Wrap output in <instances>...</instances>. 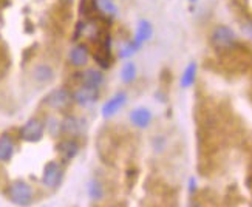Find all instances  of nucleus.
I'll return each instance as SVG.
<instances>
[{
    "label": "nucleus",
    "mask_w": 252,
    "mask_h": 207,
    "mask_svg": "<svg viewBox=\"0 0 252 207\" xmlns=\"http://www.w3.org/2000/svg\"><path fill=\"white\" fill-rule=\"evenodd\" d=\"M235 31L227 25H217L211 32V45L220 53H229L237 47Z\"/></svg>",
    "instance_id": "obj_1"
},
{
    "label": "nucleus",
    "mask_w": 252,
    "mask_h": 207,
    "mask_svg": "<svg viewBox=\"0 0 252 207\" xmlns=\"http://www.w3.org/2000/svg\"><path fill=\"white\" fill-rule=\"evenodd\" d=\"M6 195L11 203L20 207H28L32 203V200H34L32 187L24 179H14L11 182L6 189Z\"/></svg>",
    "instance_id": "obj_2"
},
{
    "label": "nucleus",
    "mask_w": 252,
    "mask_h": 207,
    "mask_svg": "<svg viewBox=\"0 0 252 207\" xmlns=\"http://www.w3.org/2000/svg\"><path fill=\"white\" fill-rule=\"evenodd\" d=\"M43 104H45L53 112H65L73 104V94L68 87H56L47 93L43 97Z\"/></svg>",
    "instance_id": "obj_3"
},
{
    "label": "nucleus",
    "mask_w": 252,
    "mask_h": 207,
    "mask_svg": "<svg viewBox=\"0 0 252 207\" xmlns=\"http://www.w3.org/2000/svg\"><path fill=\"white\" fill-rule=\"evenodd\" d=\"M92 59V48L87 42H74L67 53V60L76 70H82L89 65Z\"/></svg>",
    "instance_id": "obj_4"
},
{
    "label": "nucleus",
    "mask_w": 252,
    "mask_h": 207,
    "mask_svg": "<svg viewBox=\"0 0 252 207\" xmlns=\"http://www.w3.org/2000/svg\"><path fill=\"white\" fill-rule=\"evenodd\" d=\"M43 135H45V122L39 118H30L19 128V139H22L24 143H39V141H42Z\"/></svg>",
    "instance_id": "obj_5"
},
{
    "label": "nucleus",
    "mask_w": 252,
    "mask_h": 207,
    "mask_svg": "<svg viewBox=\"0 0 252 207\" xmlns=\"http://www.w3.org/2000/svg\"><path fill=\"white\" fill-rule=\"evenodd\" d=\"M85 128H87V121L81 116L65 115L61 119V136L79 139L85 133Z\"/></svg>",
    "instance_id": "obj_6"
},
{
    "label": "nucleus",
    "mask_w": 252,
    "mask_h": 207,
    "mask_svg": "<svg viewBox=\"0 0 252 207\" xmlns=\"http://www.w3.org/2000/svg\"><path fill=\"white\" fill-rule=\"evenodd\" d=\"M63 166L61 161H48L43 166L42 172V184L47 189H58L63 179Z\"/></svg>",
    "instance_id": "obj_7"
},
{
    "label": "nucleus",
    "mask_w": 252,
    "mask_h": 207,
    "mask_svg": "<svg viewBox=\"0 0 252 207\" xmlns=\"http://www.w3.org/2000/svg\"><path fill=\"white\" fill-rule=\"evenodd\" d=\"M56 151H58L62 164H68V162H71L76 156L79 155V151H81L79 139L62 136L56 144Z\"/></svg>",
    "instance_id": "obj_8"
},
{
    "label": "nucleus",
    "mask_w": 252,
    "mask_h": 207,
    "mask_svg": "<svg viewBox=\"0 0 252 207\" xmlns=\"http://www.w3.org/2000/svg\"><path fill=\"white\" fill-rule=\"evenodd\" d=\"M92 8L94 13V19L97 20L112 22L119 14L116 0H92Z\"/></svg>",
    "instance_id": "obj_9"
},
{
    "label": "nucleus",
    "mask_w": 252,
    "mask_h": 207,
    "mask_svg": "<svg viewBox=\"0 0 252 207\" xmlns=\"http://www.w3.org/2000/svg\"><path fill=\"white\" fill-rule=\"evenodd\" d=\"M127 101H128L127 91H124V90L116 91L113 96H110L102 104V107H101V115H102V118L104 119H112L113 116H116L124 108V105L127 104Z\"/></svg>",
    "instance_id": "obj_10"
},
{
    "label": "nucleus",
    "mask_w": 252,
    "mask_h": 207,
    "mask_svg": "<svg viewBox=\"0 0 252 207\" xmlns=\"http://www.w3.org/2000/svg\"><path fill=\"white\" fill-rule=\"evenodd\" d=\"M31 79L37 85H50L56 79V70L53 68V65L48 62H37L31 67Z\"/></svg>",
    "instance_id": "obj_11"
},
{
    "label": "nucleus",
    "mask_w": 252,
    "mask_h": 207,
    "mask_svg": "<svg viewBox=\"0 0 252 207\" xmlns=\"http://www.w3.org/2000/svg\"><path fill=\"white\" fill-rule=\"evenodd\" d=\"M71 94H73V102L76 105L87 108L97 102V99H99V96H101V90H94V89H90V87L79 85L78 89L71 90Z\"/></svg>",
    "instance_id": "obj_12"
},
{
    "label": "nucleus",
    "mask_w": 252,
    "mask_h": 207,
    "mask_svg": "<svg viewBox=\"0 0 252 207\" xmlns=\"http://www.w3.org/2000/svg\"><path fill=\"white\" fill-rule=\"evenodd\" d=\"M105 84L104 71L97 67H85L81 71V85L90 87L94 90H101Z\"/></svg>",
    "instance_id": "obj_13"
},
{
    "label": "nucleus",
    "mask_w": 252,
    "mask_h": 207,
    "mask_svg": "<svg viewBox=\"0 0 252 207\" xmlns=\"http://www.w3.org/2000/svg\"><path fill=\"white\" fill-rule=\"evenodd\" d=\"M128 119H130L131 125L142 130V128H147L152 124L153 113L149 110L147 107H136V108H133V110L130 112Z\"/></svg>",
    "instance_id": "obj_14"
},
{
    "label": "nucleus",
    "mask_w": 252,
    "mask_h": 207,
    "mask_svg": "<svg viewBox=\"0 0 252 207\" xmlns=\"http://www.w3.org/2000/svg\"><path fill=\"white\" fill-rule=\"evenodd\" d=\"M152 37H153V24H152V22L147 20V19L138 20L135 34H133V37H131V39H133L138 43V45L142 48V45L147 43Z\"/></svg>",
    "instance_id": "obj_15"
},
{
    "label": "nucleus",
    "mask_w": 252,
    "mask_h": 207,
    "mask_svg": "<svg viewBox=\"0 0 252 207\" xmlns=\"http://www.w3.org/2000/svg\"><path fill=\"white\" fill-rule=\"evenodd\" d=\"M16 153V143L14 138L9 133H2L0 135V162L5 164L13 159Z\"/></svg>",
    "instance_id": "obj_16"
},
{
    "label": "nucleus",
    "mask_w": 252,
    "mask_h": 207,
    "mask_svg": "<svg viewBox=\"0 0 252 207\" xmlns=\"http://www.w3.org/2000/svg\"><path fill=\"white\" fill-rule=\"evenodd\" d=\"M119 76H121V82L124 85H130L136 81V76H138V68H136V63L131 62V60H126L121 67V71H119Z\"/></svg>",
    "instance_id": "obj_17"
},
{
    "label": "nucleus",
    "mask_w": 252,
    "mask_h": 207,
    "mask_svg": "<svg viewBox=\"0 0 252 207\" xmlns=\"http://www.w3.org/2000/svg\"><path fill=\"white\" fill-rule=\"evenodd\" d=\"M141 50V47L133 40V39H127L123 42V45L119 47L118 50V59H123V60H130V58H133L135 54Z\"/></svg>",
    "instance_id": "obj_18"
},
{
    "label": "nucleus",
    "mask_w": 252,
    "mask_h": 207,
    "mask_svg": "<svg viewBox=\"0 0 252 207\" xmlns=\"http://www.w3.org/2000/svg\"><path fill=\"white\" fill-rule=\"evenodd\" d=\"M196 73H198V65H196V62L188 63V67L184 68L181 74V81H180L181 89H190L196 81Z\"/></svg>",
    "instance_id": "obj_19"
},
{
    "label": "nucleus",
    "mask_w": 252,
    "mask_h": 207,
    "mask_svg": "<svg viewBox=\"0 0 252 207\" xmlns=\"http://www.w3.org/2000/svg\"><path fill=\"white\" fill-rule=\"evenodd\" d=\"M89 195L93 201H99L104 198L105 195V189H104V184L97 179V178H93L89 184Z\"/></svg>",
    "instance_id": "obj_20"
},
{
    "label": "nucleus",
    "mask_w": 252,
    "mask_h": 207,
    "mask_svg": "<svg viewBox=\"0 0 252 207\" xmlns=\"http://www.w3.org/2000/svg\"><path fill=\"white\" fill-rule=\"evenodd\" d=\"M45 122V130L51 135V136H59L61 135V121L56 119L54 116H50Z\"/></svg>",
    "instance_id": "obj_21"
},
{
    "label": "nucleus",
    "mask_w": 252,
    "mask_h": 207,
    "mask_svg": "<svg viewBox=\"0 0 252 207\" xmlns=\"http://www.w3.org/2000/svg\"><path fill=\"white\" fill-rule=\"evenodd\" d=\"M189 190H190V193L196 192V179L195 178H190V181H189Z\"/></svg>",
    "instance_id": "obj_22"
},
{
    "label": "nucleus",
    "mask_w": 252,
    "mask_h": 207,
    "mask_svg": "<svg viewBox=\"0 0 252 207\" xmlns=\"http://www.w3.org/2000/svg\"><path fill=\"white\" fill-rule=\"evenodd\" d=\"M58 2H62V3H73V0H58Z\"/></svg>",
    "instance_id": "obj_23"
},
{
    "label": "nucleus",
    "mask_w": 252,
    "mask_h": 207,
    "mask_svg": "<svg viewBox=\"0 0 252 207\" xmlns=\"http://www.w3.org/2000/svg\"><path fill=\"white\" fill-rule=\"evenodd\" d=\"M192 207H201V206L198 203H195V204H192Z\"/></svg>",
    "instance_id": "obj_24"
},
{
    "label": "nucleus",
    "mask_w": 252,
    "mask_h": 207,
    "mask_svg": "<svg viewBox=\"0 0 252 207\" xmlns=\"http://www.w3.org/2000/svg\"><path fill=\"white\" fill-rule=\"evenodd\" d=\"M189 2H190V3H196V2H198V0H189Z\"/></svg>",
    "instance_id": "obj_25"
}]
</instances>
